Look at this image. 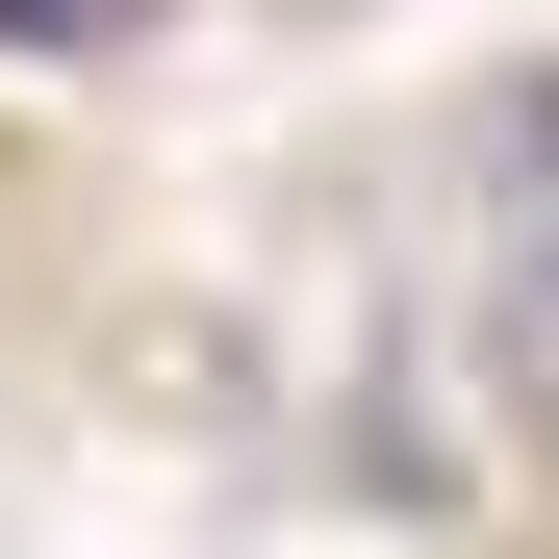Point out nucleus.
<instances>
[{
    "label": "nucleus",
    "mask_w": 559,
    "mask_h": 559,
    "mask_svg": "<svg viewBox=\"0 0 559 559\" xmlns=\"http://www.w3.org/2000/svg\"><path fill=\"white\" fill-rule=\"evenodd\" d=\"M153 0H0V51H128Z\"/></svg>",
    "instance_id": "1"
}]
</instances>
